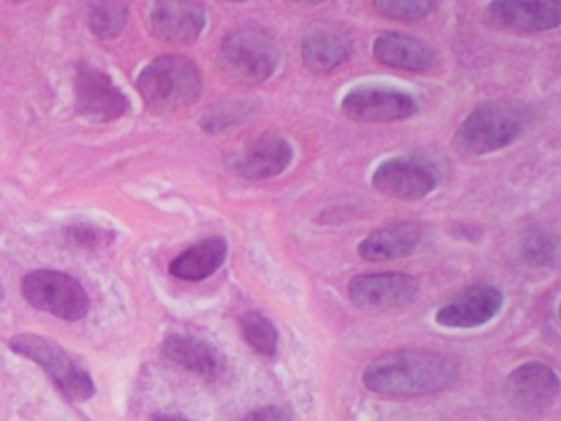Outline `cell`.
I'll list each match as a JSON object with an SVG mask.
<instances>
[{"label":"cell","instance_id":"obj_1","mask_svg":"<svg viewBox=\"0 0 561 421\" xmlns=\"http://www.w3.org/2000/svg\"><path fill=\"white\" fill-rule=\"evenodd\" d=\"M460 377V362L440 350L397 349L374 359L364 369L367 391L386 397H424L453 387Z\"/></svg>","mask_w":561,"mask_h":421},{"label":"cell","instance_id":"obj_2","mask_svg":"<svg viewBox=\"0 0 561 421\" xmlns=\"http://www.w3.org/2000/svg\"><path fill=\"white\" fill-rule=\"evenodd\" d=\"M528 122L527 109L517 102H486L477 106L458 127L453 147L463 156H489L517 143Z\"/></svg>","mask_w":561,"mask_h":421},{"label":"cell","instance_id":"obj_3","mask_svg":"<svg viewBox=\"0 0 561 421\" xmlns=\"http://www.w3.org/2000/svg\"><path fill=\"white\" fill-rule=\"evenodd\" d=\"M282 63V47L263 25H243L225 35L219 48L222 73L243 86L272 78Z\"/></svg>","mask_w":561,"mask_h":421},{"label":"cell","instance_id":"obj_4","mask_svg":"<svg viewBox=\"0 0 561 421\" xmlns=\"http://www.w3.org/2000/svg\"><path fill=\"white\" fill-rule=\"evenodd\" d=\"M137 88L151 111L172 114L198 101L203 91V76L198 64L190 58L163 54L142 70Z\"/></svg>","mask_w":561,"mask_h":421},{"label":"cell","instance_id":"obj_5","mask_svg":"<svg viewBox=\"0 0 561 421\" xmlns=\"http://www.w3.org/2000/svg\"><path fill=\"white\" fill-rule=\"evenodd\" d=\"M9 347L15 355L35 362L66 400L83 404L95 397L96 385L92 375L80 368L57 340L24 333L11 337Z\"/></svg>","mask_w":561,"mask_h":421},{"label":"cell","instance_id":"obj_6","mask_svg":"<svg viewBox=\"0 0 561 421\" xmlns=\"http://www.w3.org/2000/svg\"><path fill=\"white\" fill-rule=\"evenodd\" d=\"M22 295L35 310L63 321H80L88 314L89 297L83 285L68 273L35 270L22 280Z\"/></svg>","mask_w":561,"mask_h":421},{"label":"cell","instance_id":"obj_7","mask_svg":"<svg viewBox=\"0 0 561 421\" xmlns=\"http://www.w3.org/2000/svg\"><path fill=\"white\" fill-rule=\"evenodd\" d=\"M347 295L351 304L359 310H395L417 300L420 282L404 272L364 273L351 280Z\"/></svg>","mask_w":561,"mask_h":421},{"label":"cell","instance_id":"obj_8","mask_svg":"<svg viewBox=\"0 0 561 421\" xmlns=\"http://www.w3.org/2000/svg\"><path fill=\"white\" fill-rule=\"evenodd\" d=\"M341 109L351 121L380 124L411 119L418 112V102L411 92L399 88L363 85L346 92Z\"/></svg>","mask_w":561,"mask_h":421},{"label":"cell","instance_id":"obj_9","mask_svg":"<svg viewBox=\"0 0 561 421\" xmlns=\"http://www.w3.org/2000/svg\"><path fill=\"white\" fill-rule=\"evenodd\" d=\"M440 185V173L424 157L400 156L383 160L373 175V186L389 198L422 199Z\"/></svg>","mask_w":561,"mask_h":421},{"label":"cell","instance_id":"obj_10","mask_svg":"<svg viewBox=\"0 0 561 421\" xmlns=\"http://www.w3.org/2000/svg\"><path fill=\"white\" fill-rule=\"evenodd\" d=\"M354 53V38L343 25L316 21L302 37V57L308 72L325 76L337 72Z\"/></svg>","mask_w":561,"mask_h":421},{"label":"cell","instance_id":"obj_11","mask_svg":"<svg viewBox=\"0 0 561 421\" xmlns=\"http://www.w3.org/2000/svg\"><path fill=\"white\" fill-rule=\"evenodd\" d=\"M76 111L93 122H111L127 112L129 99L105 72L80 64L74 79Z\"/></svg>","mask_w":561,"mask_h":421},{"label":"cell","instance_id":"obj_12","mask_svg":"<svg viewBox=\"0 0 561 421\" xmlns=\"http://www.w3.org/2000/svg\"><path fill=\"white\" fill-rule=\"evenodd\" d=\"M504 395L524 413H544L560 395V379L544 362H525L505 379Z\"/></svg>","mask_w":561,"mask_h":421},{"label":"cell","instance_id":"obj_13","mask_svg":"<svg viewBox=\"0 0 561 421\" xmlns=\"http://www.w3.org/2000/svg\"><path fill=\"white\" fill-rule=\"evenodd\" d=\"M295 159V150L285 137L279 134H267L254 137L232 160V170L241 178L259 179L276 178L282 175Z\"/></svg>","mask_w":561,"mask_h":421},{"label":"cell","instance_id":"obj_14","mask_svg":"<svg viewBox=\"0 0 561 421\" xmlns=\"http://www.w3.org/2000/svg\"><path fill=\"white\" fill-rule=\"evenodd\" d=\"M504 295L495 285H476L458 295L435 314L438 326L471 330L488 324L501 313Z\"/></svg>","mask_w":561,"mask_h":421},{"label":"cell","instance_id":"obj_15","mask_svg":"<svg viewBox=\"0 0 561 421\" xmlns=\"http://www.w3.org/2000/svg\"><path fill=\"white\" fill-rule=\"evenodd\" d=\"M148 22L158 40L186 47L195 44L205 30L206 11L198 2H157L151 8Z\"/></svg>","mask_w":561,"mask_h":421},{"label":"cell","instance_id":"obj_16","mask_svg":"<svg viewBox=\"0 0 561 421\" xmlns=\"http://www.w3.org/2000/svg\"><path fill=\"white\" fill-rule=\"evenodd\" d=\"M489 24L504 30L547 32L558 28L561 22V2H522V0H496L486 8Z\"/></svg>","mask_w":561,"mask_h":421},{"label":"cell","instance_id":"obj_17","mask_svg":"<svg viewBox=\"0 0 561 421\" xmlns=\"http://www.w3.org/2000/svg\"><path fill=\"white\" fill-rule=\"evenodd\" d=\"M373 51L379 63L405 72L430 73L438 64V51L430 44L399 32L379 35Z\"/></svg>","mask_w":561,"mask_h":421},{"label":"cell","instance_id":"obj_18","mask_svg":"<svg viewBox=\"0 0 561 421\" xmlns=\"http://www.w3.org/2000/svg\"><path fill=\"white\" fill-rule=\"evenodd\" d=\"M425 239V226L418 221H402L374 231L357 246L361 259L369 262L404 259L412 256Z\"/></svg>","mask_w":561,"mask_h":421},{"label":"cell","instance_id":"obj_19","mask_svg":"<svg viewBox=\"0 0 561 421\" xmlns=\"http://www.w3.org/2000/svg\"><path fill=\"white\" fill-rule=\"evenodd\" d=\"M162 352L172 364L199 377H218L222 369L221 355L208 340L190 334H170L162 344Z\"/></svg>","mask_w":561,"mask_h":421},{"label":"cell","instance_id":"obj_20","mask_svg":"<svg viewBox=\"0 0 561 421\" xmlns=\"http://www.w3.org/2000/svg\"><path fill=\"white\" fill-rule=\"evenodd\" d=\"M229 244L224 237L212 236L199 240L170 263V273L186 282H202L221 269L228 259Z\"/></svg>","mask_w":561,"mask_h":421},{"label":"cell","instance_id":"obj_21","mask_svg":"<svg viewBox=\"0 0 561 421\" xmlns=\"http://www.w3.org/2000/svg\"><path fill=\"white\" fill-rule=\"evenodd\" d=\"M259 109L260 101L254 96L222 99L205 112L199 125L206 134H222L249 121Z\"/></svg>","mask_w":561,"mask_h":421},{"label":"cell","instance_id":"obj_22","mask_svg":"<svg viewBox=\"0 0 561 421\" xmlns=\"http://www.w3.org/2000/svg\"><path fill=\"white\" fill-rule=\"evenodd\" d=\"M239 330L247 346L264 358H273L279 350V331L272 320L259 311H246L239 318Z\"/></svg>","mask_w":561,"mask_h":421},{"label":"cell","instance_id":"obj_23","mask_svg":"<svg viewBox=\"0 0 561 421\" xmlns=\"http://www.w3.org/2000/svg\"><path fill=\"white\" fill-rule=\"evenodd\" d=\"M129 8L124 2H93L88 8V25L101 40L119 37L127 24Z\"/></svg>","mask_w":561,"mask_h":421},{"label":"cell","instance_id":"obj_24","mask_svg":"<svg viewBox=\"0 0 561 421\" xmlns=\"http://www.w3.org/2000/svg\"><path fill=\"white\" fill-rule=\"evenodd\" d=\"M558 256L557 237L544 230H534L524 237L521 257L532 269L553 265Z\"/></svg>","mask_w":561,"mask_h":421},{"label":"cell","instance_id":"obj_25","mask_svg":"<svg viewBox=\"0 0 561 421\" xmlns=\"http://www.w3.org/2000/svg\"><path fill=\"white\" fill-rule=\"evenodd\" d=\"M374 9L392 21H420L438 9L431 0H376Z\"/></svg>","mask_w":561,"mask_h":421},{"label":"cell","instance_id":"obj_26","mask_svg":"<svg viewBox=\"0 0 561 421\" xmlns=\"http://www.w3.org/2000/svg\"><path fill=\"white\" fill-rule=\"evenodd\" d=\"M66 237L74 246L98 249V247L109 246L114 236L102 227L76 224L66 231Z\"/></svg>","mask_w":561,"mask_h":421},{"label":"cell","instance_id":"obj_27","mask_svg":"<svg viewBox=\"0 0 561 421\" xmlns=\"http://www.w3.org/2000/svg\"><path fill=\"white\" fill-rule=\"evenodd\" d=\"M241 421H295V418L289 411L282 410V408L264 407L251 411Z\"/></svg>","mask_w":561,"mask_h":421},{"label":"cell","instance_id":"obj_28","mask_svg":"<svg viewBox=\"0 0 561 421\" xmlns=\"http://www.w3.org/2000/svg\"><path fill=\"white\" fill-rule=\"evenodd\" d=\"M451 234L454 239L466 240V243H479L483 239V233L473 224H454Z\"/></svg>","mask_w":561,"mask_h":421},{"label":"cell","instance_id":"obj_29","mask_svg":"<svg viewBox=\"0 0 561 421\" xmlns=\"http://www.w3.org/2000/svg\"><path fill=\"white\" fill-rule=\"evenodd\" d=\"M154 421H190L185 420V418L176 417V414H167V413H155L151 417Z\"/></svg>","mask_w":561,"mask_h":421},{"label":"cell","instance_id":"obj_30","mask_svg":"<svg viewBox=\"0 0 561 421\" xmlns=\"http://www.w3.org/2000/svg\"><path fill=\"white\" fill-rule=\"evenodd\" d=\"M4 298V285L0 284V300Z\"/></svg>","mask_w":561,"mask_h":421}]
</instances>
